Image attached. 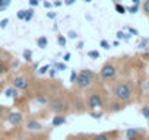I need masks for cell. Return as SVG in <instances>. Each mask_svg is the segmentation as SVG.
Instances as JSON below:
<instances>
[{
	"label": "cell",
	"mask_w": 149,
	"mask_h": 140,
	"mask_svg": "<svg viewBox=\"0 0 149 140\" xmlns=\"http://www.w3.org/2000/svg\"><path fill=\"white\" fill-rule=\"evenodd\" d=\"M84 48V41H81L79 44H78V50H82Z\"/></svg>",
	"instance_id": "46"
},
{
	"label": "cell",
	"mask_w": 149,
	"mask_h": 140,
	"mask_svg": "<svg viewBox=\"0 0 149 140\" xmlns=\"http://www.w3.org/2000/svg\"><path fill=\"white\" fill-rule=\"evenodd\" d=\"M88 57L97 60V58H100V51L98 50H91V51H88Z\"/></svg>",
	"instance_id": "24"
},
{
	"label": "cell",
	"mask_w": 149,
	"mask_h": 140,
	"mask_svg": "<svg viewBox=\"0 0 149 140\" xmlns=\"http://www.w3.org/2000/svg\"><path fill=\"white\" fill-rule=\"evenodd\" d=\"M67 37H69L70 40H74V38H78V34L74 32V31H69V32H67Z\"/></svg>",
	"instance_id": "34"
},
{
	"label": "cell",
	"mask_w": 149,
	"mask_h": 140,
	"mask_svg": "<svg viewBox=\"0 0 149 140\" xmlns=\"http://www.w3.org/2000/svg\"><path fill=\"white\" fill-rule=\"evenodd\" d=\"M0 140H6V139H5V137H0Z\"/></svg>",
	"instance_id": "49"
},
{
	"label": "cell",
	"mask_w": 149,
	"mask_h": 140,
	"mask_svg": "<svg viewBox=\"0 0 149 140\" xmlns=\"http://www.w3.org/2000/svg\"><path fill=\"white\" fill-rule=\"evenodd\" d=\"M37 45H38L40 48H45V47L48 45V38H47L45 35L38 37V38H37Z\"/></svg>",
	"instance_id": "11"
},
{
	"label": "cell",
	"mask_w": 149,
	"mask_h": 140,
	"mask_svg": "<svg viewBox=\"0 0 149 140\" xmlns=\"http://www.w3.org/2000/svg\"><path fill=\"white\" fill-rule=\"evenodd\" d=\"M89 115L92 117V118H95V120H98V118H101L104 114H102V111H97V110H92L91 112H89Z\"/></svg>",
	"instance_id": "21"
},
{
	"label": "cell",
	"mask_w": 149,
	"mask_h": 140,
	"mask_svg": "<svg viewBox=\"0 0 149 140\" xmlns=\"http://www.w3.org/2000/svg\"><path fill=\"white\" fill-rule=\"evenodd\" d=\"M63 5V2H60V0H54L53 2V6H56V8H60Z\"/></svg>",
	"instance_id": "41"
},
{
	"label": "cell",
	"mask_w": 149,
	"mask_h": 140,
	"mask_svg": "<svg viewBox=\"0 0 149 140\" xmlns=\"http://www.w3.org/2000/svg\"><path fill=\"white\" fill-rule=\"evenodd\" d=\"M137 10H139V6L137 5H133V6H130V8L126 9V12H130V13H136Z\"/></svg>",
	"instance_id": "31"
},
{
	"label": "cell",
	"mask_w": 149,
	"mask_h": 140,
	"mask_svg": "<svg viewBox=\"0 0 149 140\" xmlns=\"http://www.w3.org/2000/svg\"><path fill=\"white\" fill-rule=\"evenodd\" d=\"M26 140H42V139L38 137V136H32V137H29V139H26Z\"/></svg>",
	"instance_id": "43"
},
{
	"label": "cell",
	"mask_w": 149,
	"mask_h": 140,
	"mask_svg": "<svg viewBox=\"0 0 149 140\" xmlns=\"http://www.w3.org/2000/svg\"><path fill=\"white\" fill-rule=\"evenodd\" d=\"M32 57H34V54H32L31 50H24V53H22V58H25L26 61H32Z\"/></svg>",
	"instance_id": "16"
},
{
	"label": "cell",
	"mask_w": 149,
	"mask_h": 140,
	"mask_svg": "<svg viewBox=\"0 0 149 140\" xmlns=\"http://www.w3.org/2000/svg\"><path fill=\"white\" fill-rule=\"evenodd\" d=\"M121 2V0H114V3H120Z\"/></svg>",
	"instance_id": "47"
},
{
	"label": "cell",
	"mask_w": 149,
	"mask_h": 140,
	"mask_svg": "<svg viewBox=\"0 0 149 140\" xmlns=\"http://www.w3.org/2000/svg\"><path fill=\"white\" fill-rule=\"evenodd\" d=\"M29 5H31V8H35L40 5V0H29Z\"/></svg>",
	"instance_id": "37"
},
{
	"label": "cell",
	"mask_w": 149,
	"mask_h": 140,
	"mask_svg": "<svg viewBox=\"0 0 149 140\" xmlns=\"http://www.w3.org/2000/svg\"><path fill=\"white\" fill-rule=\"evenodd\" d=\"M142 133V128H129L126 131V137H134V136H139Z\"/></svg>",
	"instance_id": "14"
},
{
	"label": "cell",
	"mask_w": 149,
	"mask_h": 140,
	"mask_svg": "<svg viewBox=\"0 0 149 140\" xmlns=\"http://www.w3.org/2000/svg\"><path fill=\"white\" fill-rule=\"evenodd\" d=\"M76 78H78V72H76V70H73V72L70 73V83H74Z\"/></svg>",
	"instance_id": "32"
},
{
	"label": "cell",
	"mask_w": 149,
	"mask_h": 140,
	"mask_svg": "<svg viewBox=\"0 0 149 140\" xmlns=\"http://www.w3.org/2000/svg\"><path fill=\"white\" fill-rule=\"evenodd\" d=\"M54 67L57 69V70H66V63L63 61V63H54Z\"/></svg>",
	"instance_id": "30"
},
{
	"label": "cell",
	"mask_w": 149,
	"mask_h": 140,
	"mask_svg": "<svg viewBox=\"0 0 149 140\" xmlns=\"http://www.w3.org/2000/svg\"><path fill=\"white\" fill-rule=\"evenodd\" d=\"M2 12H3V10H2V9H0V13H2Z\"/></svg>",
	"instance_id": "50"
},
{
	"label": "cell",
	"mask_w": 149,
	"mask_h": 140,
	"mask_svg": "<svg viewBox=\"0 0 149 140\" xmlns=\"http://www.w3.org/2000/svg\"><path fill=\"white\" fill-rule=\"evenodd\" d=\"M48 105H50V110H51L54 114H64V112L69 110L67 101L63 99L61 96H57V98L51 99V101L48 102Z\"/></svg>",
	"instance_id": "5"
},
{
	"label": "cell",
	"mask_w": 149,
	"mask_h": 140,
	"mask_svg": "<svg viewBox=\"0 0 149 140\" xmlns=\"http://www.w3.org/2000/svg\"><path fill=\"white\" fill-rule=\"evenodd\" d=\"M116 37H117V40H126V41H129V40H130V37H132V35H130V34H129V32H127V34H126V32H124V31H118V32H117V34H116Z\"/></svg>",
	"instance_id": "15"
},
{
	"label": "cell",
	"mask_w": 149,
	"mask_h": 140,
	"mask_svg": "<svg viewBox=\"0 0 149 140\" xmlns=\"http://www.w3.org/2000/svg\"><path fill=\"white\" fill-rule=\"evenodd\" d=\"M8 24H9V19H8V18L2 19V21H0V28H2V29H5V28L8 26Z\"/></svg>",
	"instance_id": "33"
},
{
	"label": "cell",
	"mask_w": 149,
	"mask_h": 140,
	"mask_svg": "<svg viewBox=\"0 0 149 140\" xmlns=\"http://www.w3.org/2000/svg\"><path fill=\"white\" fill-rule=\"evenodd\" d=\"M113 95L120 102H129L133 96V88L129 80H120L113 88Z\"/></svg>",
	"instance_id": "1"
},
{
	"label": "cell",
	"mask_w": 149,
	"mask_h": 140,
	"mask_svg": "<svg viewBox=\"0 0 149 140\" xmlns=\"http://www.w3.org/2000/svg\"><path fill=\"white\" fill-rule=\"evenodd\" d=\"M35 101H37L40 105H48V102H50V101H48V98H47V96H44V95L37 96V98H35Z\"/></svg>",
	"instance_id": "17"
},
{
	"label": "cell",
	"mask_w": 149,
	"mask_h": 140,
	"mask_svg": "<svg viewBox=\"0 0 149 140\" xmlns=\"http://www.w3.org/2000/svg\"><path fill=\"white\" fill-rule=\"evenodd\" d=\"M24 121V115L22 112H18V111H13L8 115V123L10 125H19L21 123Z\"/></svg>",
	"instance_id": "8"
},
{
	"label": "cell",
	"mask_w": 149,
	"mask_h": 140,
	"mask_svg": "<svg viewBox=\"0 0 149 140\" xmlns=\"http://www.w3.org/2000/svg\"><path fill=\"white\" fill-rule=\"evenodd\" d=\"M25 128L28 130V131H32V133H40L44 127H42V124L38 121V120H34V118H31V120H28L26 121V124H25Z\"/></svg>",
	"instance_id": "7"
},
{
	"label": "cell",
	"mask_w": 149,
	"mask_h": 140,
	"mask_svg": "<svg viewBox=\"0 0 149 140\" xmlns=\"http://www.w3.org/2000/svg\"><path fill=\"white\" fill-rule=\"evenodd\" d=\"M12 86L16 88L19 92H24V91H26L29 88V79L26 76H16L12 80Z\"/></svg>",
	"instance_id": "6"
},
{
	"label": "cell",
	"mask_w": 149,
	"mask_h": 140,
	"mask_svg": "<svg viewBox=\"0 0 149 140\" xmlns=\"http://www.w3.org/2000/svg\"><path fill=\"white\" fill-rule=\"evenodd\" d=\"M132 3H133V5H137V6H140V0H132Z\"/></svg>",
	"instance_id": "45"
},
{
	"label": "cell",
	"mask_w": 149,
	"mask_h": 140,
	"mask_svg": "<svg viewBox=\"0 0 149 140\" xmlns=\"http://www.w3.org/2000/svg\"><path fill=\"white\" fill-rule=\"evenodd\" d=\"M140 112H142V115H143L146 120H149V105H145V107L140 110Z\"/></svg>",
	"instance_id": "26"
},
{
	"label": "cell",
	"mask_w": 149,
	"mask_h": 140,
	"mask_svg": "<svg viewBox=\"0 0 149 140\" xmlns=\"http://www.w3.org/2000/svg\"><path fill=\"white\" fill-rule=\"evenodd\" d=\"M47 73H48V76L53 79V78H56V75H57V69H56V67H50Z\"/></svg>",
	"instance_id": "28"
},
{
	"label": "cell",
	"mask_w": 149,
	"mask_h": 140,
	"mask_svg": "<svg viewBox=\"0 0 149 140\" xmlns=\"http://www.w3.org/2000/svg\"><path fill=\"white\" fill-rule=\"evenodd\" d=\"M8 70H9V66L6 64V61L0 57V78L2 76H5L6 73H8Z\"/></svg>",
	"instance_id": "12"
},
{
	"label": "cell",
	"mask_w": 149,
	"mask_h": 140,
	"mask_svg": "<svg viewBox=\"0 0 149 140\" xmlns=\"http://www.w3.org/2000/svg\"><path fill=\"white\" fill-rule=\"evenodd\" d=\"M100 47H102L104 50H110L111 47H110V42L107 41V40H101L100 41Z\"/></svg>",
	"instance_id": "27"
},
{
	"label": "cell",
	"mask_w": 149,
	"mask_h": 140,
	"mask_svg": "<svg viewBox=\"0 0 149 140\" xmlns=\"http://www.w3.org/2000/svg\"><path fill=\"white\" fill-rule=\"evenodd\" d=\"M146 140H149V136H148V139H146Z\"/></svg>",
	"instance_id": "51"
},
{
	"label": "cell",
	"mask_w": 149,
	"mask_h": 140,
	"mask_svg": "<svg viewBox=\"0 0 149 140\" xmlns=\"http://www.w3.org/2000/svg\"><path fill=\"white\" fill-rule=\"evenodd\" d=\"M25 13H26V10H22V9H21V10L16 12V18L21 19V21H25Z\"/></svg>",
	"instance_id": "29"
},
{
	"label": "cell",
	"mask_w": 149,
	"mask_h": 140,
	"mask_svg": "<svg viewBox=\"0 0 149 140\" xmlns=\"http://www.w3.org/2000/svg\"><path fill=\"white\" fill-rule=\"evenodd\" d=\"M66 115L64 114H56L54 117H53V120H51V125L53 127H58V125H63V124H66Z\"/></svg>",
	"instance_id": "9"
},
{
	"label": "cell",
	"mask_w": 149,
	"mask_h": 140,
	"mask_svg": "<svg viewBox=\"0 0 149 140\" xmlns=\"http://www.w3.org/2000/svg\"><path fill=\"white\" fill-rule=\"evenodd\" d=\"M57 42L60 47H66V37L64 35H57Z\"/></svg>",
	"instance_id": "25"
},
{
	"label": "cell",
	"mask_w": 149,
	"mask_h": 140,
	"mask_svg": "<svg viewBox=\"0 0 149 140\" xmlns=\"http://www.w3.org/2000/svg\"><path fill=\"white\" fill-rule=\"evenodd\" d=\"M146 44H148V40L143 38V40L140 41V44H139V48H146Z\"/></svg>",
	"instance_id": "36"
},
{
	"label": "cell",
	"mask_w": 149,
	"mask_h": 140,
	"mask_svg": "<svg viewBox=\"0 0 149 140\" xmlns=\"http://www.w3.org/2000/svg\"><path fill=\"white\" fill-rule=\"evenodd\" d=\"M10 3H12V0H0V9L2 10L8 9L10 6Z\"/></svg>",
	"instance_id": "22"
},
{
	"label": "cell",
	"mask_w": 149,
	"mask_h": 140,
	"mask_svg": "<svg viewBox=\"0 0 149 140\" xmlns=\"http://www.w3.org/2000/svg\"><path fill=\"white\" fill-rule=\"evenodd\" d=\"M42 5H44V8H47V9H50V8L53 6V3H51V2H47V0H44Z\"/></svg>",
	"instance_id": "42"
},
{
	"label": "cell",
	"mask_w": 149,
	"mask_h": 140,
	"mask_svg": "<svg viewBox=\"0 0 149 140\" xmlns=\"http://www.w3.org/2000/svg\"><path fill=\"white\" fill-rule=\"evenodd\" d=\"M89 140H111V136L108 133H100V134L92 136Z\"/></svg>",
	"instance_id": "13"
},
{
	"label": "cell",
	"mask_w": 149,
	"mask_h": 140,
	"mask_svg": "<svg viewBox=\"0 0 149 140\" xmlns=\"http://www.w3.org/2000/svg\"><path fill=\"white\" fill-rule=\"evenodd\" d=\"M117 72H118L117 66L113 61H107L100 70V78L104 82H113L117 78Z\"/></svg>",
	"instance_id": "3"
},
{
	"label": "cell",
	"mask_w": 149,
	"mask_h": 140,
	"mask_svg": "<svg viewBox=\"0 0 149 140\" xmlns=\"http://www.w3.org/2000/svg\"><path fill=\"white\" fill-rule=\"evenodd\" d=\"M74 2H76V0H64V2H63V5H66V6H72Z\"/></svg>",
	"instance_id": "40"
},
{
	"label": "cell",
	"mask_w": 149,
	"mask_h": 140,
	"mask_svg": "<svg viewBox=\"0 0 149 140\" xmlns=\"http://www.w3.org/2000/svg\"><path fill=\"white\" fill-rule=\"evenodd\" d=\"M70 58H72V54H70V53H66V54L63 55V61H64V63L70 61Z\"/></svg>",
	"instance_id": "35"
},
{
	"label": "cell",
	"mask_w": 149,
	"mask_h": 140,
	"mask_svg": "<svg viewBox=\"0 0 149 140\" xmlns=\"http://www.w3.org/2000/svg\"><path fill=\"white\" fill-rule=\"evenodd\" d=\"M86 105H88V108L92 111V110H102V107H104V98H102V95L100 94V92H91L89 95H88V98H86Z\"/></svg>",
	"instance_id": "4"
},
{
	"label": "cell",
	"mask_w": 149,
	"mask_h": 140,
	"mask_svg": "<svg viewBox=\"0 0 149 140\" xmlns=\"http://www.w3.org/2000/svg\"><path fill=\"white\" fill-rule=\"evenodd\" d=\"M127 140H140L139 136H134V137H127Z\"/></svg>",
	"instance_id": "44"
},
{
	"label": "cell",
	"mask_w": 149,
	"mask_h": 140,
	"mask_svg": "<svg viewBox=\"0 0 149 140\" xmlns=\"http://www.w3.org/2000/svg\"><path fill=\"white\" fill-rule=\"evenodd\" d=\"M47 16H48L50 19H54V18H57V12H48Z\"/></svg>",
	"instance_id": "39"
},
{
	"label": "cell",
	"mask_w": 149,
	"mask_h": 140,
	"mask_svg": "<svg viewBox=\"0 0 149 140\" xmlns=\"http://www.w3.org/2000/svg\"><path fill=\"white\" fill-rule=\"evenodd\" d=\"M126 29H127L129 34H132V35H137V31H136V29H133V28H130V26H127Z\"/></svg>",
	"instance_id": "38"
},
{
	"label": "cell",
	"mask_w": 149,
	"mask_h": 140,
	"mask_svg": "<svg viewBox=\"0 0 149 140\" xmlns=\"http://www.w3.org/2000/svg\"><path fill=\"white\" fill-rule=\"evenodd\" d=\"M32 18H34V9L31 8V9H28L26 13H25V22H29Z\"/></svg>",
	"instance_id": "23"
},
{
	"label": "cell",
	"mask_w": 149,
	"mask_h": 140,
	"mask_svg": "<svg viewBox=\"0 0 149 140\" xmlns=\"http://www.w3.org/2000/svg\"><path fill=\"white\" fill-rule=\"evenodd\" d=\"M85 2H86V3H91V2H92V0H85Z\"/></svg>",
	"instance_id": "48"
},
{
	"label": "cell",
	"mask_w": 149,
	"mask_h": 140,
	"mask_svg": "<svg viewBox=\"0 0 149 140\" xmlns=\"http://www.w3.org/2000/svg\"><path fill=\"white\" fill-rule=\"evenodd\" d=\"M5 95H6L8 98H12V99H18V98L21 96L19 91H18L16 88H13V86L6 88V89H5Z\"/></svg>",
	"instance_id": "10"
},
{
	"label": "cell",
	"mask_w": 149,
	"mask_h": 140,
	"mask_svg": "<svg viewBox=\"0 0 149 140\" xmlns=\"http://www.w3.org/2000/svg\"><path fill=\"white\" fill-rule=\"evenodd\" d=\"M97 80V73L91 69H82L81 72H78V78L74 80V85H76L78 89H88L91 88Z\"/></svg>",
	"instance_id": "2"
},
{
	"label": "cell",
	"mask_w": 149,
	"mask_h": 140,
	"mask_svg": "<svg viewBox=\"0 0 149 140\" xmlns=\"http://www.w3.org/2000/svg\"><path fill=\"white\" fill-rule=\"evenodd\" d=\"M51 66H48V64H45V66H41L38 70H37V73L40 75V76H42V75H45L47 72H48V69H50Z\"/></svg>",
	"instance_id": "20"
},
{
	"label": "cell",
	"mask_w": 149,
	"mask_h": 140,
	"mask_svg": "<svg viewBox=\"0 0 149 140\" xmlns=\"http://www.w3.org/2000/svg\"><path fill=\"white\" fill-rule=\"evenodd\" d=\"M114 9H116V12L120 13V15H124V13H126V8H124L121 3H114Z\"/></svg>",
	"instance_id": "19"
},
{
	"label": "cell",
	"mask_w": 149,
	"mask_h": 140,
	"mask_svg": "<svg viewBox=\"0 0 149 140\" xmlns=\"http://www.w3.org/2000/svg\"><path fill=\"white\" fill-rule=\"evenodd\" d=\"M142 12L145 13V16L149 18V0H143V3H142Z\"/></svg>",
	"instance_id": "18"
}]
</instances>
